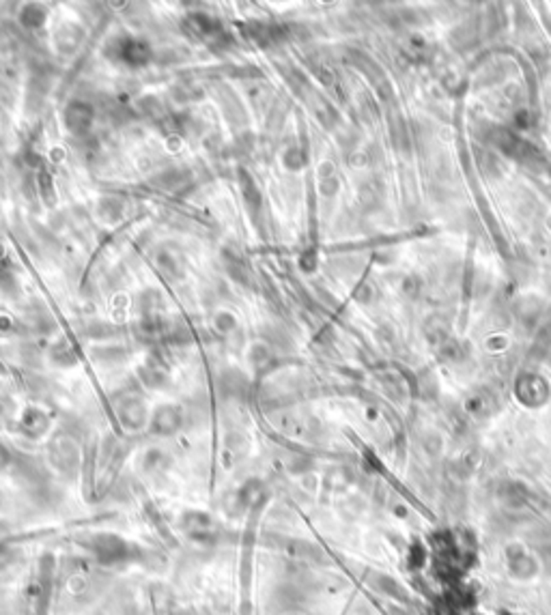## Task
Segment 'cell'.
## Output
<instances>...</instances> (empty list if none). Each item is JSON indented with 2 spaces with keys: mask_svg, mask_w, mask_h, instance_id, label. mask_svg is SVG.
<instances>
[{
  "mask_svg": "<svg viewBox=\"0 0 551 615\" xmlns=\"http://www.w3.org/2000/svg\"><path fill=\"white\" fill-rule=\"evenodd\" d=\"M84 549L101 566H121V564L138 562L140 557H145L143 549H138L136 544L128 542L125 538L117 534H93L84 542Z\"/></svg>",
  "mask_w": 551,
  "mask_h": 615,
  "instance_id": "1",
  "label": "cell"
},
{
  "mask_svg": "<svg viewBox=\"0 0 551 615\" xmlns=\"http://www.w3.org/2000/svg\"><path fill=\"white\" fill-rule=\"evenodd\" d=\"M181 529L190 540H196L200 544H215L220 538V527L215 519L207 512L190 510L181 519Z\"/></svg>",
  "mask_w": 551,
  "mask_h": 615,
  "instance_id": "2",
  "label": "cell"
},
{
  "mask_svg": "<svg viewBox=\"0 0 551 615\" xmlns=\"http://www.w3.org/2000/svg\"><path fill=\"white\" fill-rule=\"evenodd\" d=\"M183 424V411L175 405H162L151 418V433L153 435H172Z\"/></svg>",
  "mask_w": 551,
  "mask_h": 615,
  "instance_id": "3",
  "label": "cell"
},
{
  "mask_svg": "<svg viewBox=\"0 0 551 615\" xmlns=\"http://www.w3.org/2000/svg\"><path fill=\"white\" fill-rule=\"evenodd\" d=\"M50 458L54 467L63 473H76L78 469V450L69 439H56L50 445Z\"/></svg>",
  "mask_w": 551,
  "mask_h": 615,
  "instance_id": "4",
  "label": "cell"
},
{
  "mask_svg": "<svg viewBox=\"0 0 551 615\" xmlns=\"http://www.w3.org/2000/svg\"><path fill=\"white\" fill-rule=\"evenodd\" d=\"M117 58L125 61L128 65H145L149 61V48L143 41H136L132 37H125L123 41H115Z\"/></svg>",
  "mask_w": 551,
  "mask_h": 615,
  "instance_id": "5",
  "label": "cell"
},
{
  "mask_svg": "<svg viewBox=\"0 0 551 615\" xmlns=\"http://www.w3.org/2000/svg\"><path fill=\"white\" fill-rule=\"evenodd\" d=\"M91 123H93V110L86 103L76 101L65 110V125L73 134H84L91 128Z\"/></svg>",
  "mask_w": 551,
  "mask_h": 615,
  "instance_id": "6",
  "label": "cell"
},
{
  "mask_svg": "<svg viewBox=\"0 0 551 615\" xmlns=\"http://www.w3.org/2000/svg\"><path fill=\"white\" fill-rule=\"evenodd\" d=\"M22 424H24V430H26L29 435L37 437V435H41V433L48 428V418H46V413L39 411V409H29V411L24 413Z\"/></svg>",
  "mask_w": 551,
  "mask_h": 615,
  "instance_id": "7",
  "label": "cell"
},
{
  "mask_svg": "<svg viewBox=\"0 0 551 615\" xmlns=\"http://www.w3.org/2000/svg\"><path fill=\"white\" fill-rule=\"evenodd\" d=\"M121 420L128 424V426H132V428H140L143 424H145V407H143V403L140 400H130V405H125L123 409H121Z\"/></svg>",
  "mask_w": 551,
  "mask_h": 615,
  "instance_id": "8",
  "label": "cell"
},
{
  "mask_svg": "<svg viewBox=\"0 0 551 615\" xmlns=\"http://www.w3.org/2000/svg\"><path fill=\"white\" fill-rule=\"evenodd\" d=\"M16 549L11 544H0V572H3L5 568H9L16 559Z\"/></svg>",
  "mask_w": 551,
  "mask_h": 615,
  "instance_id": "9",
  "label": "cell"
},
{
  "mask_svg": "<svg viewBox=\"0 0 551 615\" xmlns=\"http://www.w3.org/2000/svg\"><path fill=\"white\" fill-rule=\"evenodd\" d=\"M9 465H11V452L5 445H0V469H5Z\"/></svg>",
  "mask_w": 551,
  "mask_h": 615,
  "instance_id": "10",
  "label": "cell"
},
{
  "mask_svg": "<svg viewBox=\"0 0 551 615\" xmlns=\"http://www.w3.org/2000/svg\"><path fill=\"white\" fill-rule=\"evenodd\" d=\"M291 615H293V613H291Z\"/></svg>",
  "mask_w": 551,
  "mask_h": 615,
  "instance_id": "11",
  "label": "cell"
}]
</instances>
